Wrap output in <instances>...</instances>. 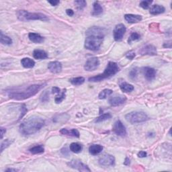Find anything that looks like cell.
<instances>
[{"mask_svg": "<svg viewBox=\"0 0 172 172\" xmlns=\"http://www.w3.org/2000/svg\"><path fill=\"white\" fill-rule=\"evenodd\" d=\"M135 52H133V51H130L129 52H127V53L125 54V57L128 59H130V60H133L135 57Z\"/></svg>", "mask_w": 172, "mask_h": 172, "instance_id": "cell-39", "label": "cell"}, {"mask_svg": "<svg viewBox=\"0 0 172 172\" xmlns=\"http://www.w3.org/2000/svg\"><path fill=\"white\" fill-rule=\"evenodd\" d=\"M124 164H125V165H129L130 164V159L128 157H126L125 161V162H124Z\"/></svg>", "mask_w": 172, "mask_h": 172, "instance_id": "cell-46", "label": "cell"}, {"mask_svg": "<svg viewBox=\"0 0 172 172\" xmlns=\"http://www.w3.org/2000/svg\"><path fill=\"white\" fill-rule=\"evenodd\" d=\"M125 19L127 22L130 24H135L141 22L142 20V16L140 15L129 14L125 15Z\"/></svg>", "mask_w": 172, "mask_h": 172, "instance_id": "cell-17", "label": "cell"}, {"mask_svg": "<svg viewBox=\"0 0 172 172\" xmlns=\"http://www.w3.org/2000/svg\"><path fill=\"white\" fill-rule=\"evenodd\" d=\"M165 11V8L163 6L156 4L154 6H152L149 11V13L152 15H158L164 13Z\"/></svg>", "mask_w": 172, "mask_h": 172, "instance_id": "cell-18", "label": "cell"}, {"mask_svg": "<svg viewBox=\"0 0 172 172\" xmlns=\"http://www.w3.org/2000/svg\"><path fill=\"white\" fill-rule=\"evenodd\" d=\"M26 112H27V109L26 108V106H25V104H23L21 107V114H20V116L19 120H20L24 117V116L25 115V114L26 113Z\"/></svg>", "mask_w": 172, "mask_h": 172, "instance_id": "cell-40", "label": "cell"}, {"mask_svg": "<svg viewBox=\"0 0 172 172\" xmlns=\"http://www.w3.org/2000/svg\"><path fill=\"white\" fill-rule=\"evenodd\" d=\"M113 93V91L110 89H105L102 90L100 93L98 95L99 99H106L107 97L110 96V95Z\"/></svg>", "mask_w": 172, "mask_h": 172, "instance_id": "cell-31", "label": "cell"}, {"mask_svg": "<svg viewBox=\"0 0 172 172\" xmlns=\"http://www.w3.org/2000/svg\"><path fill=\"white\" fill-rule=\"evenodd\" d=\"M11 143H12V141H10L9 139H6L5 141H3L1 144V153H2L3 150L6 149L7 147H8L11 145Z\"/></svg>", "mask_w": 172, "mask_h": 172, "instance_id": "cell-36", "label": "cell"}, {"mask_svg": "<svg viewBox=\"0 0 172 172\" xmlns=\"http://www.w3.org/2000/svg\"><path fill=\"white\" fill-rule=\"evenodd\" d=\"M112 118V114L110 113H105L103 114L102 115L99 116V117H98L95 119V122H102L105 121H107L110 118Z\"/></svg>", "mask_w": 172, "mask_h": 172, "instance_id": "cell-32", "label": "cell"}, {"mask_svg": "<svg viewBox=\"0 0 172 172\" xmlns=\"http://www.w3.org/2000/svg\"><path fill=\"white\" fill-rule=\"evenodd\" d=\"M139 53L141 55H150V56H155L157 55V48L152 45H147L142 47L139 50Z\"/></svg>", "mask_w": 172, "mask_h": 172, "instance_id": "cell-12", "label": "cell"}, {"mask_svg": "<svg viewBox=\"0 0 172 172\" xmlns=\"http://www.w3.org/2000/svg\"><path fill=\"white\" fill-rule=\"evenodd\" d=\"M49 100V93L48 91H45L41 95V101L42 102H46Z\"/></svg>", "mask_w": 172, "mask_h": 172, "instance_id": "cell-37", "label": "cell"}, {"mask_svg": "<svg viewBox=\"0 0 172 172\" xmlns=\"http://www.w3.org/2000/svg\"><path fill=\"white\" fill-rule=\"evenodd\" d=\"M0 34H1L0 35V42H1L2 45H11V44H12V39H11L10 37H9L8 36L3 34L2 31Z\"/></svg>", "mask_w": 172, "mask_h": 172, "instance_id": "cell-27", "label": "cell"}, {"mask_svg": "<svg viewBox=\"0 0 172 172\" xmlns=\"http://www.w3.org/2000/svg\"><path fill=\"white\" fill-rule=\"evenodd\" d=\"M33 57L36 59H45L48 57V54L46 53V52L43 50L36 49L33 52Z\"/></svg>", "mask_w": 172, "mask_h": 172, "instance_id": "cell-21", "label": "cell"}, {"mask_svg": "<svg viewBox=\"0 0 172 172\" xmlns=\"http://www.w3.org/2000/svg\"><path fill=\"white\" fill-rule=\"evenodd\" d=\"M6 133V129L5 128L3 127H1V139H2L3 137V135Z\"/></svg>", "mask_w": 172, "mask_h": 172, "instance_id": "cell-45", "label": "cell"}, {"mask_svg": "<svg viewBox=\"0 0 172 172\" xmlns=\"http://www.w3.org/2000/svg\"><path fill=\"white\" fill-rule=\"evenodd\" d=\"M29 151L32 154H41L44 153V151H45V148H44L43 145H37V146H34L33 147L30 148L29 149Z\"/></svg>", "mask_w": 172, "mask_h": 172, "instance_id": "cell-28", "label": "cell"}, {"mask_svg": "<svg viewBox=\"0 0 172 172\" xmlns=\"http://www.w3.org/2000/svg\"><path fill=\"white\" fill-rule=\"evenodd\" d=\"M142 71L145 77L148 81H151V80L155 79L156 76V70L153 68L149 67H143L142 69Z\"/></svg>", "mask_w": 172, "mask_h": 172, "instance_id": "cell-15", "label": "cell"}, {"mask_svg": "<svg viewBox=\"0 0 172 172\" xmlns=\"http://www.w3.org/2000/svg\"><path fill=\"white\" fill-rule=\"evenodd\" d=\"M66 89H63L62 91H61L59 94H58V95L57 96L55 97V101L56 104H60L61 103L64 99L65 98L66 96Z\"/></svg>", "mask_w": 172, "mask_h": 172, "instance_id": "cell-29", "label": "cell"}, {"mask_svg": "<svg viewBox=\"0 0 172 172\" xmlns=\"http://www.w3.org/2000/svg\"><path fill=\"white\" fill-rule=\"evenodd\" d=\"M69 81L73 86H80L82 85V84L85 82V78L83 77H77L72 78Z\"/></svg>", "mask_w": 172, "mask_h": 172, "instance_id": "cell-30", "label": "cell"}, {"mask_svg": "<svg viewBox=\"0 0 172 172\" xmlns=\"http://www.w3.org/2000/svg\"><path fill=\"white\" fill-rule=\"evenodd\" d=\"M126 121L131 124L144 122L149 120L147 114L142 111H135L127 114L125 116Z\"/></svg>", "mask_w": 172, "mask_h": 172, "instance_id": "cell-6", "label": "cell"}, {"mask_svg": "<svg viewBox=\"0 0 172 172\" xmlns=\"http://www.w3.org/2000/svg\"><path fill=\"white\" fill-rule=\"evenodd\" d=\"M45 121L43 118L37 116H33L21 124L19 130L24 135H31L41 130L45 126Z\"/></svg>", "mask_w": 172, "mask_h": 172, "instance_id": "cell-2", "label": "cell"}, {"mask_svg": "<svg viewBox=\"0 0 172 172\" xmlns=\"http://www.w3.org/2000/svg\"><path fill=\"white\" fill-rule=\"evenodd\" d=\"M104 41V37L96 35H89L87 36L85 40L84 46L86 49L96 51L99 49Z\"/></svg>", "mask_w": 172, "mask_h": 172, "instance_id": "cell-5", "label": "cell"}, {"mask_svg": "<svg viewBox=\"0 0 172 172\" xmlns=\"http://www.w3.org/2000/svg\"><path fill=\"white\" fill-rule=\"evenodd\" d=\"M99 65V61L97 57H91L87 60L85 65H84V69L87 71H95Z\"/></svg>", "mask_w": 172, "mask_h": 172, "instance_id": "cell-10", "label": "cell"}, {"mask_svg": "<svg viewBox=\"0 0 172 172\" xmlns=\"http://www.w3.org/2000/svg\"><path fill=\"white\" fill-rule=\"evenodd\" d=\"M103 12V7L99 4L98 2H95L93 4V11L91 13V15L94 16H97L102 14Z\"/></svg>", "mask_w": 172, "mask_h": 172, "instance_id": "cell-23", "label": "cell"}, {"mask_svg": "<svg viewBox=\"0 0 172 172\" xmlns=\"http://www.w3.org/2000/svg\"><path fill=\"white\" fill-rule=\"evenodd\" d=\"M98 163L99 165L103 167L113 166L115 164V157L113 155L110 154L104 155L102 157L99 159Z\"/></svg>", "mask_w": 172, "mask_h": 172, "instance_id": "cell-9", "label": "cell"}, {"mask_svg": "<svg viewBox=\"0 0 172 172\" xmlns=\"http://www.w3.org/2000/svg\"><path fill=\"white\" fill-rule=\"evenodd\" d=\"M112 130L116 135L120 136V137H125L127 134L126 129L125 125H124L123 123L121 121H119V120L116 121L114 124Z\"/></svg>", "mask_w": 172, "mask_h": 172, "instance_id": "cell-11", "label": "cell"}, {"mask_svg": "<svg viewBox=\"0 0 172 172\" xmlns=\"http://www.w3.org/2000/svg\"><path fill=\"white\" fill-rule=\"evenodd\" d=\"M66 14L69 15V16H73V15H74V11L72 10H70V9H67L66 10Z\"/></svg>", "mask_w": 172, "mask_h": 172, "instance_id": "cell-44", "label": "cell"}, {"mask_svg": "<svg viewBox=\"0 0 172 172\" xmlns=\"http://www.w3.org/2000/svg\"><path fill=\"white\" fill-rule=\"evenodd\" d=\"M67 165L73 169L77 170L79 171H91L89 167L79 159H72L71 161L67 163Z\"/></svg>", "mask_w": 172, "mask_h": 172, "instance_id": "cell-7", "label": "cell"}, {"mask_svg": "<svg viewBox=\"0 0 172 172\" xmlns=\"http://www.w3.org/2000/svg\"><path fill=\"white\" fill-rule=\"evenodd\" d=\"M21 64L24 68L29 69V68H33L34 67L35 62L34 60L30 58H24L21 60Z\"/></svg>", "mask_w": 172, "mask_h": 172, "instance_id": "cell-25", "label": "cell"}, {"mask_svg": "<svg viewBox=\"0 0 172 172\" xmlns=\"http://www.w3.org/2000/svg\"><path fill=\"white\" fill-rule=\"evenodd\" d=\"M18 170L16 169H12V168H9V169H7L5 170V171H18Z\"/></svg>", "mask_w": 172, "mask_h": 172, "instance_id": "cell-47", "label": "cell"}, {"mask_svg": "<svg viewBox=\"0 0 172 172\" xmlns=\"http://www.w3.org/2000/svg\"><path fill=\"white\" fill-rule=\"evenodd\" d=\"M60 133L64 135H67V136H70V137H77V138H79L80 136L79 132L78 131V130L75 129H73L71 130L62 129L61 130H60Z\"/></svg>", "mask_w": 172, "mask_h": 172, "instance_id": "cell-19", "label": "cell"}, {"mask_svg": "<svg viewBox=\"0 0 172 172\" xmlns=\"http://www.w3.org/2000/svg\"><path fill=\"white\" fill-rule=\"evenodd\" d=\"M126 31V29L125 26L122 24H118L115 26L113 34H114V38L116 41H120L122 39L124 35H125Z\"/></svg>", "mask_w": 172, "mask_h": 172, "instance_id": "cell-8", "label": "cell"}, {"mask_svg": "<svg viewBox=\"0 0 172 172\" xmlns=\"http://www.w3.org/2000/svg\"><path fill=\"white\" fill-rule=\"evenodd\" d=\"M120 88L125 93H129L134 90V86L125 82L120 83Z\"/></svg>", "mask_w": 172, "mask_h": 172, "instance_id": "cell-22", "label": "cell"}, {"mask_svg": "<svg viewBox=\"0 0 172 172\" xmlns=\"http://www.w3.org/2000/svg\"><path fill=\"white\" fill-rule=\"evenodd\" d=\"M49 2L51 6H57L59 3H60L59 1H57V0H51V1H49L48 2Z\"/></svg>", "mask_w": 172, "mask_h": 172, "instance_id": "cell-43", "label": "cell"}, {"mask_svg": "<svg viewBox=\"0 0 172 172\" xmlns=\"http://www.w3.org/2000/svg\"><path fill=\"white\" fill-rule=\"evenodd\" d=\"M141 38V35H140L139 33H133L128 40V42L129 43H131L132 42L135 41H139Z\"/></svg>", "mask_w": 172, "mask_h": 172, "instance_id": "cell-34", "label": "cell"}, {"mask_svg": "<svg viewBox=\"0 0 172 172\" xmlns=\"http://www.w3.org/2000/svg\"><path fill=\"white\" fill-rule=\"evenodd\" d=\"M152 3H153V1H151V0H146V1H142L140 2L139 6L140 7H141L142 8L147 10L150 7V5Z\"/></svg>", "mask_w": 172, "mask_h": 172, "instance_id": "cell-35", "label": "cell"}, {"mask_svg": "<svg viewBox=\"0 0 172 172\" xmlns=\"http://www.w3.org/2000/svg\"><path fill=\"white\" fill-rule=\"evenodd\" d=\"M137 155H138V157H140V158H143V157H147V152H145V151H141L139 152L138 154H137Z\"/></svg>", "mask_w": 172, "mask_h": 172, "instance_id": "cell-41", "label": "cell"}, {"mask_svg": "<svg viewBox=\"0 0 172 172\" xmlns=\"http://www.w3.org/2000/svg\"><path fill=\"white\" fill-rule=\"evenodd\" d=\"M126 101V98L125 95H117V96L112 97L109 99V104L111 106H121L123 104H125Z\"/></svg>", "mask_w": 172, "mask_h": 172, "instance_id": "cell-14", "label": "cell"}, {"mask_svg": "<svg viewBox=\"0 0 172 172\" xmlns=\"http://www.w3.org/2000/svg\"><path fill=\"white\" fill-rule=\"evenodd\" d=\"M70 151L75 153H79L83 150V146L79 143H72L69 147Z\"/></svg>", "mask_w": 172, "mask_h": 172, "instance_id": "cell-26", "label": "cell"}, {"mask_svg": "<svg viewBox=\"0 0 172 172\" xmlns=\"http://www.w3.org/2000/svg\"><path fill=\"white\" fill-rule=\"evenodd\" d=\"M106 33V30L104 28L98 27V26H93L91 27L86 31V35H96L100 36V37H105V34Z\"/></svg>", "mask_w": 172, "mask_h": 172, "instance_id": "cell-13", "label": "cell"}, {"mask_svg": "<svg viewBox=\"0 0 172 172\" xmlns=\"http://www.w3.org/2000/svg\"><path fill=\"white\" fill-rule=\"evenodd\" d=\"M62 64L59 61H52L48 64V69L53 73H59L62 71Z\"/></svg>", "mask_w": 172, "mask_h": 172, "instance_id": "cell-16", "label": "cell"}, {"mask_svg": "<svg viewBox=\"0 0 172 172\" xmlns=\"http://www.w3.org/2000/svg\"><path fill=\"white\" fill-rule=\"evenodd\" d=\"M61 92V90L58 87H53L52 88V93L53 94H59Z\"/></svg>", "mask_w": 172, "mask_h": 172, "instance_id": "cell-42", "label": "cell"}, {"mask_svg": "<svg viewBox=\"0 0 172 172\" xmlns=\"http://www.w3.org/2000/svg\"><path fill=\"white\" fill-rule=\"evenodd\" d=\"M119 71L118 64L115 62H109L104 73L89 78L90 82H99L117 74Z\"/></svg>", "mask_w": 172, "mask_h": 172, "instance_id": "cell-3", "label": "cell"}, {"mask_svg": "<svg viewBox=\"0 0 172 172\" xmlns=\"http://www.w3.org/2000/svg\"><path fill=\"white\" fill-rule=\"evenodd\" d=\"M18 19L20 21H29V20H41L48 21L49 18L47 15L42 13H32L26 10H18L16 13Z\"/></svg>", "mask_w": 172, "mask_h": 172, "instance_id": "cell-4", "label": "cell"}, {"mask_svg": "<svg viewBox=\"0 0 172 172\" xmlns=\"http://www.w3.org/2000/svg\"><path fill=\"white\" fill-rule=\"evenodd\" d=\"M29 38L30 41L34 43H41L45 41V38L41 35L37 33H30L29 34Z\"/></svg>", "mask_w": 172, "mask_h": 172, "instance_id": "cell-20", "label": "cell"}, {"mask_svg": "<svg viewBox=\"0 0 172 172\" xmlns=\"http://www.w3.org/2000/svg\"><path fill=\"white\" fill-rule=\"evenodd\" d=\"M45 84H34L28 87H17V88L6 90V94L10 99L14 100H24L34 96L40 90H41Z\"/></svg>", "mask_w": 172, "mask_h": 172, "instance_id": "cell-1", "label": "cell"}, {"mask_svg": "<svg viewBox=\"0 0 172 172\" xmlns=\"http://www.w3.org/2000/svg\"><path fill=\"white\" fill-rule=\"evenodd\" d=\"M104 147L100 145H92L89 147V152L91 155H97L102 151Z\"/></svg>", "mask_w": 172, "mask_h": 172, "instance_id": "cell-24", "label": "cell"}, {"mask_svg": "<svg viewBox=\"0 0 172 172\" xmlns=\"http://www.w3.org/2000/svg\"><path fill=\"white\" fill-rule=\"evenodd\" d=\"M137 74H138V71H137V68H135V69H132L130 71V73H129V76L130 79H135L137 77Z\"/></svg>", "mask_w": 172, "mask_h": 172, "instance_id": "cell-38", "label": "cell"}, {"mask_svg": "<svg viewBox=\"0 0 172 172\" xmlns=\"http://www.w3.org/2000/svg\"><path fill=\"white\" fill-rule=\"evenodd\" d=\"M74 3L77 8L80 10L85 8L87 6V3L85 0H77V1H75Z\"/></svg>", "mask_w": 172, "mask_h": 172, "instance_id": "cell-33", "label": "cell"}]
</instances>
